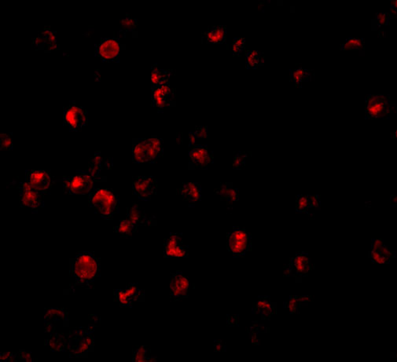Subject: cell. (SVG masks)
Instances as JSON below:
<instances>
[{"mask_svg": "<svg viewBox=\"0 0 397 362\" xmlns=\"http://www.w3.org/2000/svg\"><path fill=\"white\" fill-rule=\"evenodd\" d=\"M99 272V260L90 252H80L71 259L70 276L77 285L84 288L91 287Z\"/></svg>", "mask_w": 397, "mask_h": 362, "instance_id": "1", "label": "cell"}, {"mask_svg": "<svg viewBox=\"0 0 397 362\" xmlns=\"http://www.w3.org/2000/svg\"><path fill=\"white\" fill-rule=\"evenodd\" d=\"M91 208L103 219H112L119 211V198L113 192L107 189H93L89 194Z\"/></svg>", "mask_w": 397, "mask_h": 362, "instance_id": "2", "label": "cell"}, {"mask_svg": "<svg viewBox=\"0 0 397 362\" xmlns=\"http://www.w3.org/2000/svg\"><path fill=\"white\" fill-rule=\"evenodd\" d=\"M94 327L73 330L67 336V350L70 356L86 358L94 350Z\"/></svg>", "mask_w": 397, "mask_h": 362, "instance_id": "3", "label": "cell"}, {"mask_svg": "<svg viewBox=\"0 0 397 362\" xmlns=\"http://www.w3.org/2000/svg\"><path fill=\"white\" fill-rule=\"evenodd\" d=\"M163 154L162 140L157 137L139 140L133 145L134 163H154Z\"/></svg>", "mask_w": 397, "mask_h": 362, "instance_id": "4", "label": "cell"}, {"mask_svg": "<svg viewBox=\"0 0 397 362\" xmlns=\"http://www.w3.org/2000/svg\"><path fill=\"white\" fill-rule=\"evenodd\" d=\"M394 108L395 104L387 95H370L366 99L367 118H386L394 112Z\"/></svg>", "mask_w": 397, "mask_h": 362, "instance_id": "5", "label": "cell"}, {"mask_svg": "<svg viewBox=\"0 0 397 362\" xmlns=\"http://www.w3.org/2000/svg\"><path fill=\"white\" fill-rule=\"evenodd\" d=\"M79 174L63 179L65 193L71 195H86L93 191L95 179L86 171H78Z\"/></svg>", "mask_w": 397, "mask_h": 362, "instance_id": "6", "label": "cell"}, {"mask_svg": "<svg viewBox=\"0 0 397 362\" xmlns=\"http://www.w3.org/2000/svg\"><path fill=\"white\" fill-rule=\"evenodd\" d=\"M251 248V235L244 229H234L227 236V248L234 256H244Z\"/></svg>", "mask_w": 397, "mask_h": 362, "instance_id": "7", "label": "cell"}, {"mask_svg": "<svg viewBox=\"0 0 397 362\" xmlns=\"http://www.w3.org/2000/svg\"><path fill=\"white\" fill-rule=\"evenodd\" d=\"M87 110L74 104L68 105L64 110V122L71 130L78 131L87 124Z\"/></svg>", "mask_w": 397, "mask_h": 362, "instance_id": "8", "label": "cell"}, {"mask_svg": "<svg viewBox=\"0 0 397 362\" xmlns=\"http://www.w3.org/2000/svg\"><path fill=\"white\" fill-rule=\"evenodd\" d=\"M26 182L43 195L49 192L51 189L52 177L49 172L44 170L27 171L26 175Z\"/></svg>", "mask_w": 397, "mask_h": 362, "instance_id": "9", "label": "cell"}, {"mask_svg": "<svg viewBox=\"0 0 397 362\" xmlns=\"http://www.w3.org/2000/svg\"><path fill=\"white\" fill-rule=\"evenodd\" d=\"M133 190L142 201H149L156 193L158 181L153 176H138L133 181Z\"/></svg>", "mask_w": 397, "mask_h": 362, "instance_id": "10", "label": "cell"}, {"mask_svg": "<svg viewBox=\"0 0 397 362\" xmlns=\"http://www.w3.org/2000/svg\"><path fill=\"white\" fill-rule=\"evenodd\" d=\"M190 283L182 272L177 271L171 275L170 296L174 301L187 297Z\"/></svg>", "mask_w": 397, "mask_h": 362, "instance_id": "11", "label": "cell"}, {"mask_svg": "<svg viewBox=\"0 0 397 362\" xmlns=\"http://www.w3.org/2000/svg\"><path fill=\"white\" fill-rule=\"evenodd\" d=\"M189 248L184 242L182 236L178 233H172L164 244V254L167 258H186Z\"/></svg>", "mask_w": 397, "mask_h": 362, "instance_id": "12", "label": "cell"}, {"mask_svg": "<svg viewBox=\"0 0 397 362\" xmlns=\"http://www.w3.org/2000/svg\"><path fill=\"white\" fill-rule=\"evenodd\" d=\"M176 95L174 90L169 83L161 85L153 88L152 101L154 107L158 108H166L174 104Z\"/></svg>", "mask_w": 397, "mask_h": 362, "instance_id": "13", "label": "cell"}, {"mask_svg": "<svg viewBox=\"0 0 397 362\" xmlns=\"http://www.w3.org/2000/svg\"><path fill=\"white\" fill-rule=\"evenodd\" d=\"M121 53V44L117 39L111 38L103 40L97 48V54L102 60L114 61L118 59Z\"/></svg>", "mask_w": 397, "mask_h": 362, "instance_id": "14", "label": "cell"}, {"mask_svg": "<svg viewBox=\"0 0 397 362\" xmlns=\"http://www.w3.org/2000/svg\"><path fill=\"white\" fill-rule=\"evenodd\" d=\"M190 164L194 168H206L213 159L212 154L206 146H194L191 147L189 154Z\"/></svg>", "mask_w": 397, "mask_h": 362, "instance_id": "15", "label": "cell"}, {"mask_svg": "<svg viewBox=\"0 0 397 362\" xmlns=\"http://www.w3.org/2000/svg\"><path fill=\"white\" fill-rule=\"evenodd\" d=\"M20 203L22 207L36 209L43 204V197L27 182L20 184Z\"/></svg>", "mask_w": 397, "mask_h": 362, "instance_id": "16", "label": "cell"}, {"mask_svg": "<svg viewBox=\"0 0 397 362\" xmlns=\"http://www.w3.org/2000/svg\"><path fill=\"white\" fill-rule=\"evenodd\" d=\"M33 45L35 48L40 50L52 51L54 50L57 46V38L55 34L50 29H45L34 40Z\"/></svg>", "mask_w": 397, "mask_h": 362, "instance_id": "17", "label": "cell"}, {"mask_svg": "<svg viewBox=\"0 0 397 362\" xmlns=\"http://www.w3.org/2000/svg\"><path fill=\"white\" fill-rule=\"evenodd\" d=\"M253 312L260 313L262 318L267 320L275 312V303L267 296H261L256 302Z\"/></svg>", "mask_w": 397, "mask_h": 362, "instance_id": "18", "label": "cell"}, {"mask_svg": "<svg viewBox=\"0 0 397 362\" xmlns=\"http://www.w3.org/2000/svg\"><path fill=\"white\" fill-rule=\"evenodd\" d=\"M127 219H129L137 228L141 226L153 224L151 223L152 219H149L148 217L146 216V213H144L136 204H134L128 209Z\"/></svg>", "mask_w": 397, "mask_h": 362, "instance_id": "19", "label": "cell"}, {"mask_svg": "<svg viewBox=\"0 0 397 362\" xmlns=\"http://www.w3.org/2000/svg\"><path fill=\"white\" fill-rule=\"evenodd\" d=\"M180 193L184 199L190 203H195L202 199V188L195 182L184 184L180 189Z\"/></svg>", "mask_w": 397, "mask_h": 362, "instance_id": "20", "label": "cell"}, {"mask_svg": "<svg viewBox=\"0 0 397 362\" xmlns=\"http://www.w3.org/2000/svg\"><path fill=\"white\" fill-rule=\"evenodd\" d=\"M294 270L298 275H305L311 270L310 260L306 253H298L292 259L290 270Z\"/></svg>", "mask_w": 397, "mask_h": 362, "instance_id": "21", "label": "cell"}, {"mask_svg": "<svg viewBox=\"0 0 397 362\" xmlns=\"http://www.w3.org/2000/svg\"><path fill=\"white\" fill-rule=\"evenodd\" d=\"M227 36V28L223 26H213L206 32V42L209 44H221Z\"/></svg>", "mask_w": 397, "mask_h": 362, "instance_id": "22", "label": "cell"}, {"mask_svg": "<svg viewBox=\"0 0 397 362\" xmlns=\"http://www.w3.org/2000/svg\"><path fill=\"white\" fill-rule=\"evenodd\" d=\"M171 72L165 69L154 68L151 74V84L153 88L161 85L168 84L170 79Z\"/></svg>", "mask_w": 397, "mask_h": 362, "instance_id": "23", "label": "cell"}, {"mask_svg": "<svg viewBox=\"0 0 397 362\" xmlns=\"http://www.w3.org/2000/svg\"><path fill=\"white\" fill-rule=\"evenodd\" d=\"M216 193L228 203H233L238 200V191L231 184H223L216 190Z\"/></svg>", "mask_w": 397, "mask_h": 362, "instance_id": "24", "label": "cell"}, {"mask_svg": "<svg viewBox=\"0 0 397 362\" xmlns=\"http://www.w3.org/2000/svg\"><path fill=\"white\" fill-rule=\"evenodd\" d=\"M313 77L312 70L303 69V68H296L291 70V80L296 85H301L302 83L311 81Z\"/></svg>", "mask_w": 397, "mask_h": 362, "instance_id": "25", "label": "cell"}, {"mask_svg": "<svg viewBox=\"0 0 397 362\" xmlns=\"http://www.w3.org/2000/svg\"><path fill=\"white\" fill-rule=\"evenodd\" d=\"M132 361L134 362H155L156 358L152 356L147 346H140L133 351Z\"/></svg>", "mask_w": 397, "mask_h": 362, "instance_id": "26", "label": "cell"}, {"mask_svg": "<svg viewBox=\"0 0 397 362\" xmlns=\"http://www.w3.org/2000/svg\"><path fill=\"white\" fill-rule=\"evenodd\" d=\"M137 229L129 219H126L121 221L118 226L115 227V232L122 237L128 238L136 231Z\"/></svg>", "mask_w": 397, "mask_h": 362, "instance_id": "27", "label": "cell"}, {"mask_svg": "<svg viewBox=\"0 0 397 362\" xmlns=\"http://www.w3.org/2000/svg\"><path fill=\"white\" fill-rule=\"evenodd\" d=\"M265 58L263 53L258 51H250L246 53V64L249 69H256L263 65Z\"/></svg>", "mask_w": 397, "mask_h": 362, "instance_id": "28", "label": "cell"}, {"mask_svg": "<svg viewBox=\"0 0 397 362\" xmlns=\"http://www.w3.org/2000/svg\"><path fill=\"white\" fill-rule=\"evenodd\" d=\"M102 171V156L100 155V153H97L94 155L93 158L91 159V163H90L88 170L86 171L87 173L91 175L95 181L99 179V175H100V171Z\"/></svg>", "mask_w": 397, "mask_h": 362, "instance_id": "29", "label": "cell"}, {"mask_svg": "<svg viewBox=\"0 0 397 362\" xmlns=\"http://www.w3.org/2000/svg\"><path fill=\"white\" fill-rule=\"evenodd\" d=\"M124 290L132 303L144 299V291L136 284H130Z\"/></svg>", "mask_w": 397, "mask_h": 362, "instance_id": "30", "label": "cell"}, {"mask_svg": "<svg viewBox=\"0 0 397 362\" xmlns=\"http://www.w3.org/2000/svg\"><path fill=\"white\" fill-rule=\"evenodd\" d=\"M364 48V40L360 38H350L346 40L344 44L342 45V50H350V51H356V50H361Z\"/></svg>", "mask_w": 397, "mask_h": 362, "instance_id": "31", "label": "cell"}, {"mask_svg": "<svg viewBox=\"0 0 397 362\" xmlns=\"http://www.w3.org/2000/svg\"><path fill=\"white\" fill-rule=\"evenodd\" d=\"M114 297L116 302H117L121 307H131L132 306V301L129 299L124 289L115 290Z\"/></svg>", "mask_w": 397, "mask_h": 362, "instance_id": "32", "label": "cell"}, {"mask_svg": "<svg viewBox=\"0 0 397 362\" xmlns=\"http://www.w3.org/2000/svg\"><path fill=\"white\" fill-rule=\"evenodd\" d=\"M0 146L2 150H10L13 147L12 136L10 134H2L0 135Z\"/></svg>", "mask_w": 397, "mask_h": 362, "instance_id": "33", "label": "cell"}, {"mask_svg": "<svg viewBox=\"0 0 397 362\" xmlns=\"http://www.w3.org/2000/svg\"><path fill=\"white\" fill-rule=\"evenodd\" d=\"M309 207V200L308 196H298L296 201V211L304 212Z\"/></svg>", "mask_w": 397, "mask_h": 362, "instance_id": "34", "label": "cell"}, {"mask_svg": "<svg viewBox=\"0 0 397 362\" xmlns=\"http://www.w3.org/2000/svg\"><path fill=\"white\" fill-rule=\"evenodd\" d=\"M245 40L243 38H236L232 44V52L235 55H238L245 48Z\"/></svg>", "mask_w": 397, "mask_h": 362, "instance_id": "35", "label": "cell"}, {"mask_svg": "<svg viewBox=\"0 0 397 362\" xmlns=\"http://www.w3.org/2000/svg\"><path fill=\"white\" fill-rule=\"evenodd\" d=\"M121 26L124 29L128 30V31L133 30L136 28L137 21L134 18L127 17L121 21Z\"/></svg>", "mask_w": 397, "mask_h": 362, "instance_id": "36", "label": "cell"}, {"mask_svg": "<svg viewBox=\"0 0 397 362\" xmlns=\"http://www.w3.org/2000/svg\"><path fill=\"white\" fill-rule=\"evenodd\" d=\"M370 257L372 261L373 262H375V263L378 264H385V263H389V261L390 260L388 259L385 258L384 256H381L379 252H370Z\"/></svg>", "mask_w": 397, "mask_h": 362, "instance_id": "37", "label": "cell"}, {"mask_svg": "<svg viewBox=\"0 0 397 362\" xmlns=\"http://www.w3.org/2000/svg\"><path fill=\"white\" fill-rule=\"evenodd\" d=\"M300 301L297 299V296H291L287 303V308L291 313H295L296 310L300 307Z\"/></svg>", "mask_w": 397, "mask_h": 362, "instance_id": "38", "label": "cell"}, {"mask_svg": "<svg viewBox=\"0 0 397 362\" xmlns=\"http://www.w3.org/2000/svg\"><path fill=\"white\" fill-rule=\"evenodd\" d=\"M246 157H247V155H245L244 153H240L235 156L233 163L235 169H241V167L245 165Z\"/></svg>", "mask_w": 397, "mask_h": 362, "instance_id": "39", "label": "cell"}, {"mask_svg": "<svg viewBox=\"0 0 397 362\" xmlns=\"http://www.w3.org/2000/svg\"><path fill=\"white\" fill-rule=\"evenodd\" d=\"M17 362H32V358L29 353L25 350H20L17 354Z\"/></svg>", "mask_w": 397, "mask_h": 362, "instance_id": "40", "label": "cell"}, {"mask_svg": "<svg viewBox=\"0 0 397 362\" xmlns=\"http://www.w3.org/2000/svg\"><path fill=\"white\" fill-rule=\"evenodd\" d=\"M1 362H17V354L14 353H4L0 356Z\"/></svg>", "mask_w": 397, "mask_h": 362, "instance_id": "41", "label": "cell"}, {"mask_svg": "<svg viewBox=\"0 0 397 362\" xmlns=\"http://www.w3.org/2000/svg\"><path fill=\"white\" fill-rule=\"evenodd\" d=\"M308 200H309V207L312 206L316 209L320 207V201L318 196H308Z\"/></svg>", "mask_w": 397, "mask_h": 362, "instance_id": "42", "label": "cell"}, {"mask_svg": "<svg viewBox=\"0 0 397 362\" xmlns=\"http://www.w3.org/2000/svg\"><path fill=\"white\" fill-rule=\"evenodd\" d=\"M197 139L199 138H206L207 137V128L206 127H199L197 128L196 131L194 133Z\"/></svg>", "mask_w": 397, "mask_h": 362, "instance_id": "43", "label": "cell"}, {"mask_svg": "<svg viewBox=\"0 0 397 362\" xmlns=\"http://www.w3.org/2000/svg\"><path fill=\"white\" fill-rule=\"evenodd\" d=\"M389 14H385V13L377 14V22L379 24V26H384V25L387 24V23H389Z\"/></svg>", "mask_w": 397, "mask_h": 362, "instance_id": "44", "label": "cell"}, {"mask_svg": "<svg viewBox=\"0 0 397 362\" xmlns=\"http://www.w3.org/2000/svg\"><path fill=\"white\" fill-rule=\"evenodd\" d=\"M383 240L381 239H375L373 240V242L371 244V252H376V251L379 250L381 247L383 246Z\"/></svg>", "mask_w": 397, "mask_h": 362, "instance_id": "45", "label": "cell"}, {"mask_svg": "<svg viewBox=\"0 0 397 362\" xmlns=\"http://www.w3.org/2000/svg\"><path fill=\"white\" fill-rule=\"evenodd\" d=\"M225 345L223 344V341L215 340L214 342V348L216 352H221L224 349Z\"/></svg>", "mask_w": 397, "mask_h": 362, "instance_id": "46", "label": "cell"}, {"mask_svg": "<svg viewBox=\"0 0 397 362\" xmlns=\"http://www.w3.org/2000/svg\"><path fill=\"white\" fill-rule=\"evenodd\" d=\"M297 299H298L300 303H308V302H311L312 300V298L309 297V296H297Z\"/></svg>", "mask_w": 397, "mask_h": 362, "instance_id": "47", "label": "cell"}]
</instances>
